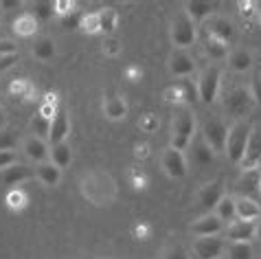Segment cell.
Instances as JSON below:
<instances>
[{
    "instance_id": "8fae6325",
    "label": "cell",
    "mask_w": 261,
    "mask_h": 259,
    "mask_svg": "<svg viewBox=\"0 0 261 259\" xmlns=\"http://www.w3.org/2000/svg\"><path fill=\"white\" fill-rule=\"evenodd\" d=\"M22 152L27 154L29 161H33V163H38V165L48 163V158H50L48 143L38 139V136H29V139L22 143Z\"/></svg>"
},
{
    "instance_id": "d590c367",
    "label": "cell",
    "mask_w": 261,
    "mask_h": 259,
    "mask_svg": "<svg viewBox=\"0 0 261 259\" xmlns=\"http://www.w3.org/2000/svg\"><path fill=\"white\" fill-rule=\"evenodd\" d=\"M31 130H33V136H38V139L44 141V136L48 139V130H50V121L40 117V114H35L31 119Z\"/></svg>"
},
{
    "instance_id": "11a10c76",
    "label": "cell",
    "mask_w": 261,
    "mask_h": 259,
    "mask_svg": "<svg viewBox=\"0 0 261 259\" xmlns=\"http://www.w3.org/2000/svg\"><path fill=\"white\" fill-rule=\"evenodd\" d=\"M18 7H20L18 0H3L0 3V9H18Z\"/></svg>"
},
{
    "instance_id": "680465c9",
    "label": "cell",
    "mask_w": 261,
    "mask_h": 259,
    "mask_svg": "<svg viewBox=\"0 0 261 259\" xmlns=\"http://www.w3.org/2000/svg\"><path fill=\"white\" fill-rule=\"evenodd\" d=\"M255 235H257L259 240H261V222H259V224H257V228H255Z\"/></svg>"
},
{
    "instance_id": "bcb514c9",
    "label": "cell",
    "mask_w": 261,
    "mask_h": 259,
    "mask_svg": "<svg viewBox=\"0 0 261 259\" xmlns=\"http://www.w3.org/2000/svg\"><path fill=\"white\" fill-rule=\"evenodd\" d=\"M180 88H182V95H185V103H193L195 101V88L191 86L189 79L180 82Z\"/></svg>"
},
{
    "instance_id": "52a82bcc",
    "label": "cell",
    "mask_w": 261,
    "mask_h": 259,
    "mask_svg": "<svg viewBox=\"0 0 261 259\" xmlns=\"http://www.w3.org/2000/svg\"><path fill=\"white\" fill-rule=\"evenodd\" d=\"M242 169L248 171V169H261V127L259 125H252L250 130V139H248V145H246V154L242 158Z\"/></svg>"
},
{
    "instance_id": "d6a6232c",
    "label": "cell",
    "mask_w": 261,
    "mask_h": 259,
    "mask_svg": "<svg viewBox=\"0 0 261 259\" xmlns=\"http://www.w3.org/2000/svg\"><path fill=\"white\" fill-rule=\"evenodd\" d=\"M33 11H35L33 18L38 20V22H40V20H44V22H46V20H50L55 16V3H48V0H44V3H35Z\"/></svg>"
},
{
    "instance_id": "6da1fadb",
    "label": "cell",
    "mask_w": 261,
    "mask_h": 259,
    "mask_svg": "<svg viewBox=\"0 0 261 259\" xmlns=\"http://www.w3.org/2000/svg\"><path fill=\"white\" fill-rule=\"evenodd\" d=\"M195 134V117L189 108L178 110V114L173 117V125H171V147L178 152H185L191 145V139Z\"/></svg>"
},
{
    "instance_id": "836d02e7",
    "label": "cell",
    "mask_w": 261,
    "mask_h": 259,
    "mask_svg": "<svg viewBox=\"0 0 261 259\" xmlns=\"http://www.w3.org/2000/svg\"><path fill=\"white\" fill-rule=\"evenodd\" d=\"M57 110H60V103H57V95H46L44 97V101H42V106H40V117H44V119H53L55 114H57Z\"/></svg>"
},
{
    "instance_id": "8992f818",
    "label": "cell",
    "mask_w": 261,
    "mask_h": 259,
    "mask_svg": "<svg viewBox=\"0 0 261 259\" xmlns=\"http://www.w3.org/2000/svg\"><path fill=\"white\" fill-rule=\"evenodd\" d=\"M220 82H222V70L220 66H208L202 73L200 82H198V97L204 103H213L220 92Z\"/></svg>"
},
{
    "instance_id": "ee69618b",
    "label": "cell",
    "mask_w": 261,
    "mask_h": 259,
    "mask_svg": "<svg viewBox=\"0 0 261 259\" xmlns=\"http://www.w3.org/2000/svg\"><path fill=\"white\" fill-rule=\"evenodd\" d=\"M75 11V3H70V0H55V13L57 16H68V13Z\"/></svg>"
},
{
    "instance_id": "b9f144b4",
    "label": "cell",
    "mask_w": 261,
    "mask_h": 259,
    "mask_svg": "<svg viewBox=\"0 0 261 259\" xmlns=\"http://www.w3.org/2000/svg\"><path fill=\"white\" fill-rule=\"evenodd\" d=\"M165 99L169 103H182L185 101V95H182V88H180V84L178 86H171V88H167Z\"/></svg>"
},
{
    "instance_id": "74e56055",
    "label": "cell",
    "mask_w": 261,
    "mask_h": 259,
    "mask_svg": "<svg viewBox=\"0 0 261 259\" xmlns=\"http://www.w3.org/2000/svg\"><path fill=\"white\" fill-rule=\"evenodd\" d=\"M18 145L16 134L9 132V130H0V152H13Z\"/></svg>"
},
{
    "instance_id": "7bdbcfd3",
    "label": "cell",
    "mask_w": 261,
    "mask_h": 259,
    "mask_svg": "<svg viewBox=\"0 0 261 259\" xmlns=\"http://www.w3.org/2000/svg\"><path fill=\"white\" fill-rule=\"evenodd\" d=\"M139 125H141L143 132H147V134L156 132V130H158V117H154V114H145Z\"/></svg>"
},
{
    "instance_id": "ffe728a7",
    "label": "cell",
    "mask_w": 261,
    "mask_h": 259,
    "mask_svg": "<svg viewBox=\"0 0 261 259\" xmlns=\"http://www.w3.org/2000/svg\"><path fill=\"white\" fill-rule=\"evenodd\" d=\"M255 228L257 224H250V222H230L226 228V237L230 242H248L255 237Z\"/></svg>"
},
{
    "instance_id": "2e32d148",
    "label": "cell",
    "mask_w": 261,
    "mask_h": 259,
    "mask_svg": "<svg viewBox=\"0 0 261 259\" xmlns=\"http://www.w3.org/2000/svg\"><path fill=\"white\" fill-rule=\"evenodd\" d=\"M206 35H215V38H220V40H224V42H228L230 44V40H233V35H235V27H233V22H230L228 18L213 16L211 20H208V24H206Z\"/></svg>"
},
{
    "instance_id": "f546056e",
    "label": "cell",
    "mask_w": 261,
    "mask_h": 259,
    "mask_svg": "<svg viewBox=\"0 0 261 259\" xmlns=\"http://www.w3.org/2000/svg\"><path fill=\"white\" fill-rule=\"evenodd\" d=\"M215 215L222 222H235L237 220V215H235V200L228 198V196H224L220 200V204L215 206Z\"/></svg>"
},
{
    "instance_id": "ba28073f",
    "label": "cell",
    "mask_w": 261,
    "mask_h": 259,
    "mask_svg": "<svg viewBox=\"0 0 261 259\" xmlns=\"http://www.w3.org/2000/svg\"><path fill=\"white\" fill-rule=\"evenodd\" d=\"M163 169L169 178H185L187 176V158L178 149H165L163 154Z\"/></svg>"
},
{
    "instance_id": "6125c7cd",
    "label": "cell",
    "mask_w": 261,
    "mask_h": 259,
    "mask_svg": "<svg viewBox=\"0 0 261 259\" xmlns=\"http://www.w3.org/2000/svg\"><path fill=\"white\" fill-rule=\"evenodd\" d=\"M217 259H224V257H217Z\"/></svg>"
},
{
    "instance_id": "7402d4cb",
    "label": "cell",
    "mask_w": 261,
    "mask_h": 259,
    "mask_svg": "<svg viewBox=\"0 0 261 259\" xmlns=\"http://www.w3.org/2000/svg\"><path fill=\"white\" fill-rule=\"evenodd\" d=\"M13 31H16L20 38H31L38 31V20L33 18V13H22V16L16 18L13 22Z\"/></svg>"
},
{
    "instance_id": "4dcf8cb0",
    "label": "cell",
    "mask_w": 261,
    "mask_h": 259,
    "mask_svg": "<svg viewBox=\"0 0 261 259\" xmlns=\"http://www.w3.org/2000/svg\"><path fill=\"white\" fill-rule=\"evenodd\" d=\"M33 55L38 57V60H53L55 57V42L50 40V38H42L35 42V46H33Z\"/></svg>"
},
{
    "instance_id": "cb8c5ba5",
    "label": "cell",
    "mask_w": 261,
    "mask_h": 259,
    "mask_svg": "<svg viewBox=\"0 0 261 259\" xmlns=\"http://www.w3.org/2000/svg\"><path fill=\"white\" fill-rule=\"evenodd\" d=\"M72 161V152H70V145L68 143H60V145H53L50 147V163L55 165V167H68Z\"/></svg>"
},
{
    "instance_id": "83f0119b",
    "label": "cell",
    "mask_w": 261,
    "mask_h": 259,
    "mask_svg": "<svg viewBox=\"0 0 261 259\" xmlns=\"http://www.w3.org/2000/svg\"><path fill=\"white\" fill-rule=\"evenodd\" d=\"M97 13H99V33L110 35L114 29H117V24H119L117 11H114L112 7H106V9H101V11H97Z\"/></svg>"
},
{
    "instance_id": "f1b7e54d",
    "label": "cell",
    "mask_w": 261,
    "mask_h": 259,
    "mask_svg": "<svg viewBox=\"0 0 261 259\" xmlns=\"http://www.w3.org/2000/svg\"><path fill=\"white\" fill-rule=\"evenodd\" d=\"M213 158H215V152L206 145L204 141H202V139L193 141V161L195 163H198V165H211Z\"/></svg>"
},
{
    "instance_id": "6f0895ef",
    "label": "cell",
    "mask_w": 261,
    "mask_h": 259,
    "mask_svg": "<svg viewBox=\"0 0 261 259\" xmlns=\"http://www.w3.org/2000/svg\"><path fill=\"white\" fill-rule=\"evenodd\" d=\"M3 127H5V110L0 108V130H3Z\"/></svg>"
},
{
    "instance_id": "ab89813d",
    "label": "cell",
    "mask_w": 261,
    "mask_h": 259,
    "mask_svg": "<svg viewBox=\"0 0 261 259\" xmlns=\"http://www.w3.org/2000/svg\"><path fill=\"white\" fill-rule=\"evenodd\" d=\"M237 9H239V16L242 18H252L257 13V3L255 0H239Z\"/></svg>"
},
{
    "instance_id": "9a60e30c",
    "label": "cell",
    "mask_w": 261,
    "mask_h": 259,
    "mask_svg": "<svg viewBox=\"0 0 261 259\" xmlns=\"http://www.w3.org/2000/svg\"><path fill=\"white\" fill-rule=\"evenodd\" d=\"M259 178H261V169H248L244 171L242 178L237 183V191L242 193V198H250L255 200V196H259Z\"/></svg>"
},
{
    "instance_id": "e575fe53",
    "label": "cell",
    "mask_w": 261,
    "mask_h": 259,
    "mask_svg": "<svg viewBox=\"0 0 261 259\" xmlns=\"http://www.w3.org/2000/svg\"><path fill=\"white\" fill-rule=\"evenodd\" d=\"M7 204H9V209H13V211H22L29 204V196L22 189H13V191H9V196H7Z\"/></svg>"
},
{
    "instance_id": "db71d44e",
    "label": "cell",
    "mask_w": 261,
    "mask_h": 259,
    "mask_svg": "<svg viewBox=\"0 0 261 259\" xmlns=\"http://www.w3.org/2000/svg\"><path fill=\"white\" fill-rule=\"evenodd\" d=\"M147 156H149V147L145 145V143L143 145H136V158H141L143 161V158H147Z\"/></svg>"
},
{
    "instance_id": "4fadbf2b",
    "label": "cell",
    "mask_w": 261,
    "mask_h": 259,
    "mask_svg": "<svg viewBox=\"0 0 261 259\" xmlns=\"http://www.w3.org/2000/svg\"><path fill=\"white\" fill-rule=\"evenodd\" d=\"M33 176H35V169L31 165H24V163H16V165H11V167L0 171V180H3L7 187H16V185L24 183Z\"/></svg>"
},
{
    "instance_id": "4316f807",
    "label": "cell",
    "mask_w": 261,
    "mask_h": 259,
    "mask_svg": "<svg viewBox=\"0 0 261 259\" xmlns=\"http://www.w3.org/2000/svg\"><path fill=\"white\" fill-rule=\"evenodd\" d=\"M228 64L235 73H246V70H250V66H252V55L248 51H244V48H237V51L230 53Z\"/></svg>"
},
{
    "instance_id": "816d5d0a",
    "label": "cell",
    "mask_w": 261,
    "mask_h": 259,
    "mask_svg": "<svg viewBox=\"0 0 261 259\" xmlns=\"http://www.w3.org/2000/svg\"><path fill=\"white\" fill-rule=\"evenodd\" d=\"M125 77L129 79V82H139V79L143 77V70H141L139 66H129V68L125 70Z\"/></svg>"
},
{
    "instance_id": "681fc988",
    "label": "cell",
    "mask_w": 261,
    "mask_h": 259,
    "mask_svg": "<svg viewBox=\"0 0 261 259\" xmlns=\"http://www.w3.org/2000/svg\"><path fill=\"white\" fill-rule=\"evenodd\" d=\"M16 163H18L16 152H0V169H7Z\"/></svg>"
},
{
    "instance_id": "f35d334b",
    "label": "cell",
    "mask_w": 261,
    "mask_h": 259,
    "mask_svg": "<svg viewBox=\"0 0 261 259\" xmlns=\"http://www.w3.org/2000/svg\"><path fill=\"white\" fill-rule=\"evenodd\" d=\"M82 16L84 13H79V11H72V13H68V16H64L60 20L62 29H66V31H75V29H79V24H82Z\"/></svg>"
},
{
    "instance_id": "30bf717a",
    "label": "cell",
    "mask_w": 261,
    "mask_h": 259,
    "mask_svg": "<svg viewBox=\"0 0 261 259\" xmlns=\"http://www.w3.org/2000/svg\"><path fill=\"white\" fill-rule=\"evenodd\" d=\"M70 134V121L66 117V110L60 108L57 114L50 119V130H48V141L50 145H60V143H66V136Z\"/></svg>"
},
{
    "instance_id": "484cf974",
    "label": "cell",
    "mask_w": 261,
    "mask_h": 259,
    "mask_svg": "<svg viewBox=\"0 0 261 259\" xmlns=\"http://www.w3.org/2000/svg\"><path fill=\"white\" fill-rule=\"evenodd\" d=\"M103 112L110 121H121V119H125V114H127V106L121 97H110L103 106Z\"/></svg>"
},
{
    "instance_id": "603a6c76",
    "label": "cell",
    "mask_w": 261,
    "mask_h": 259,
    "mask_svg": "<svg viewBox=\"0 0 261 259\" xmlns=\"http://www.w3.org/2000/svg\"><path fill=\"white\" fill-rule=\"evenodd\" d=\"M9 92L13 97L22 99V101H35V88L29 79H13L11 86H9Z\"/></svg>"
},
{
    "instance_id": "f907efd6",
    "label": "cell",
    "mask_w": 261,
    "mask_h": 259,
    "mask_svg": "<svg viewBox=\"0 0 261 259\" xmlns=\"http://www.w3.org/2000/svg\"><path fill=\"white\" fill-rule=\"evenodd\" d=\"M165 259H189V255H187V250L182 246H173V248L167 250Z\"/></svg>"
},
{
    "instance_id": "7dc6e473",
    "label": "cell",
    "mask_w": 261,
    "mask_h": 259,
    "mask_svg": "<svg viewBox=\"0 0 261 259\" xmlns=\"http://www.w3.org/2000/svg\"><path fill=\"white\" fill-rule=\"evenodd\" d=\"M250 97H252V101H255L257 106H261V77H255L252 79V84H250Z\"/></svg>"
},
{
    "instance_id": "7c38bea8",
    "label": "cell",
    "mask_w": 261,
    "mask_h": 259,
    "mask_svg": "<svg viewBox=\"0 0 261 259\" xmlns=\"http://www.w3.org/2000/svg\"><path fill=\"white\" fill-rule=\"evenodd\" d=\"M222 228H224V222L217 218L215 213H206V215H202L200 220L193 222L191 233L198 237H215L222 233Z\"/></svg>"
},
{
    "instance_id": "94428289",
    "label": "cell",
    "mask_w": 261,
    "mask_h": 259,
    "mask_svg": "<svg viewBox=\"0 0 261 259\" xmlns=\"http://www.w3.org/2000/svg\"><path fill=\"white\" fill-rule=\"evenodd\" d=\"M257 9H261V5H259V3H257ZM259 20H261V16H259Z\"/></svg>"
},
{
    "instance_id": "44dd1931",
    "label": "cell",
    "mask_w": 261,
    "mask_h": 259,
    "mask_svg": "<svg viewBox=\"0 0 261 259\" xmlns=\"http://www.w3.org/2000/svg\"><path fill=\"white\" fill-rule=\"evenodd\" d=\"M35 174H38V178L42 183H44L46 187H55L57 183L62 180V169L60 167H55L53 163H42V165H38L35 167Z\"/></svg>"
},
{
    "instance_id": "f6af8a7d",
    "label": "cell",
    "mask_w": 261,
    "mask_h": 259,
    "mask_svg": "<svg viewBox=\"0 0 261 259\" xmlns=\"http://www.w3.org/2000/svg\"><path fill=\"white\" fill-rule=\"evenodd\" d=\"M18 60H20V55H18V53H16V55H0V75L7 73L9 68L16 66Z\"/></svg>"
},
{
    "instance_id": "60d3db41",
    "label": "cell",
    "mask_w": 261,
    "mask_h": 259,
    "mask_svg": "<svg viewBox=\"0 0 261 259\" xmlns=\"http://www.w3.org/2000/svg\"><path fill=\"white\" fill-rule=\"evenodd\" d=\"M101 51H103L106 57H117L121 53V42L117 38H108L103 42V48H101Z\"/></svg>"
},
{
    "instance_id": "e0dca14e",
    "label": "cell",
    "mask_w": 261,
    "mask_h": 259,
    "mask_svg": "<svg viewBox=\"0 0 261 259\" xmlns=\"http://www.w3.org/2000/svg\"><path fill=\"white\" fill-rule=\"evenodd\" d=\"M224 198V189L220 183H211L206 187H202L200 191V206L204 209V211L211 213V209H215L217 204H220V200Z\"/></svg>"
},
{
    "instance_id": "9c48e42d",
    "label": "cell",
    "mask_w": 261,
    "mask_h": 259,
    "mask_svg": "<svg viewBox=\"0 0 261 259\" xmlns=\"http://www.w3.org/2000/svg\"><path fill=\"white\" fill-rule=\"evenodd\" d=\"M224 248H226V244L217 235L215 237H198L193 244V250L200 259H217L224 253Z\"/></svg>"
},
{
    "instance_id": "ac0fdd59",
    "label": "cell",
    "mask_w": 261,
    "mask_h": 259,
    "mask_svg": "<svg viewBox=\"0 0 261 259\" xmlns=\"http://www.w3.org/2000/svg\"><path fill=\"white\" fill-rule=\"evenodd\" d=\"M185 9H187L185 13L193 20V24H195V22H202V20L213 18L215 5L213 3H204V0H191V3L185 5Z\"/></svg>"
},
{
    "instance_id": "d6986e66",
    "label": "cell",
    "mask_w": 261,
    "mask_h": 259,
    "mask_svg": "<svg viewBox=\"0 0 261 259\" xmlns=\"http://www.w3.org/2000/svg\"><path fill=\"white\" fill-rule=\"evenodd\" d=\"M169 70L176 77H189L195 70V62L187 53H173L169 57Z\"/></svg>"
},
{
    "instance_id": "1f68e13d",
    "label": "cell",
    "mask_w": 261,
    "mask_h": 259,
    "mask_svg": "<svg viewBox=\"0 0 261 259\" xmlns=\"http://www.w3.org/2000/svg\"><path fill=\"white\" fill-rule=\"evenodd\" d=\"M228 259H255V253L248 242H230Z\"/></svg>"
},
{
    "instance_id": "5bb4252c",
    "label": "cell",
    "mask_w": 261,
    "mask_h": 259,
    "mask_svg": "<svg viewBox=\"0 0 261 259\" xmlns=\"http://www.w3.org/2000/svg\"><path fill=\"white\" fill-rule=\"evenodd\" d=\"M235 215L239 222H250V224H255L257 220H261V206L257 200L237 198L235 200Z\"/></svg>"
},
{
    "instance_id": "f5cc1de1",
    "label": "cell",
    "mask_w": 261,
    "mask_h": 259,
    "mask_svg": "<svg viewBox=\"0 0 261 259\" xmlns=\"http://www.w3.org/2000/svg\"><path fill=\"white\" fill-rule=\"evenodd\" d=\"M134 235L139 237V240H145V237L149 235V226L147 224H139V226L134 228Z\"/></svg>"
},
{
    "instance_id": "9f6ffc18",
    "label": "cell",
    "mask_w": 261,
    "mask_h": 259,
    "mask_svg": "<svg viewBox=\"0 0 261 259\" xmlns=\"http://www.w3.org/2000/svg\"><path fill=\"white\" fill-rule=\"evenodd\" d=\"M132 176H134L132 183H134L136 189H143V187H145V176H143V174H141V176H139V174H132Z\"/></svg>"
},
{
    "instance_id": "277c9868",
    "label": "cell",
    "mask_w": 261,
    "mask_h": 259,
    "mask_svg": "<svg viewBox=\"0 0 261 259\" xmlns=\"http://www.w3.org/2000/svg\"><path fill=\"white\" fill-rule=\"evenodd\" d=\"M226 136H228V125L222 119H206L204 127H202V141L206 143L213 152H224L226 147Z\"/></svg>"
},
{
    "instance_id": "8d00e7d4",
    "label": "cell",
    "mask_w": 261,
    "mask_h": 259,
    "mask_svg": "<svg viewBox=\"0 0 261 259\" xmlns=\"http://www.w3.org/2000/svg\"><path fill=\"white\" fill-rule=\"evenodd\" d=\"M79 31H84L88 35L99 33V13H84L82 24H79Z\"/></svg>"
},
{
    "instance_id": "c3c4849f",
    "label": "cell",
    "mask_w": 261,
    "mask_h": 259,
    "mask_svg": "<svg viewBox=\"0 0 261 259\" xmlns=\"http://www.w3.org/2000/svg\"><path fill=\"white\" fill-rule=\"evenodd\" d=\"M18 53V44L13 40H0V55H16Z\"/></svg>"
},
{
    "instance_id": "5b68a950",
    "label": "cell",
    "mask_w": 261,
    "mask_h": 259,
    "mask_svg": "<svg viewBox=\"0 0 261 259\" xmlns=\"http://www.w3.org/2000/svg\"><path fill=\"white\" fill-rule=\"evenodd\" d=\"M171 42L178 48H187L195 42V24L187 13H178L171 22Z\"/></svg>"
},
{
    "instance_id": "3957f363",
    "label": "cell",
    "mask_w": 261,
    "mask_h": 259,
    "mask_svg": "<svg viewBox=\"0 0 261 259\" xmlns=\"http://www.w3.org/2000/svg\"><path fill=\"white\" fill-rule=\"evenodd\" d=\"M252 108H255V101L250 97V90L242 88V86L226 92V97H224V110L237 121H244V117H248L252 112Z\"/></svg>"
},
{
    "instance_id": "d4e9b609",
    "label": "cell",
    "mask_w": 261,
    "mask_h": 259,
    "mask_svg": "<svg viewBox=\"0 0 261 259\" xmlns=\"http://www.w3.org/2000/svg\"><path fill=\"white\" fill-rule=\"evenodd\" d=\"M204 48H206V55L211 57V60H224V57H228V42L215 38V35H206Z\"/></svg>"
},
{
    "instance_id": "7a4b0ae2",
    "label": "cell",
    "mask_w": 261,
    "mask_h": 259,
    "mask_svg": "<svg viewBox=\"0 0 261 259\" xmlns=\"http://www.w3.org/2000/svg\"><path fill=\"white\" fill-rule=\"evenodd\" d=\"M250 130H252V125L246 123V121H237L233 127H228L224 152H226L230 163H235V165L242 163V158L246 154V145H248V139H250Z\"/></svg>"
},
{
    "instance_id": "91938a15",
    "label": "cell",
    "mask_w": 261,
    "mask_h": 259,
    "mask_svg": "<svg viewBox=\"0 0 261 259\" xmlns=\"http://www.w3.org/2000/svg\"><path fill=\"white\" fill-rule=\"evenodd\" d=\"M259 196H261V178H259Z\"/></svg>"
}]
</instances>
